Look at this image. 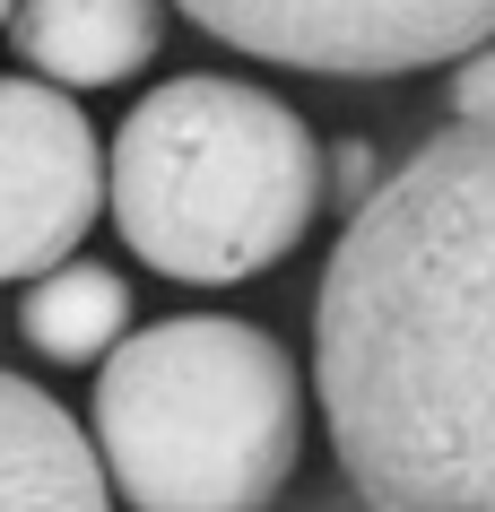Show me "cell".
<instances>
[{"mask_svg":"<svg viewBox=\"0 0 495 512\" xmlns=\"http://www.w3.org/2000/svg\"><path fill=\"white\" fill-rule=\"evenodd\" d=\"M313 382L365 512H495V113L443 122L348 209Z\"/></svg>","mask_w":495,"mask_h":512,"instance_id":"obj_1","label":"cell"},{"mask_svg":"<svg viewBox=\"0 0 495 512\" xmlns=\"http://www.w3.org/2000/svg\"><path fill=\"white\" fill-rule=\"evenodd\" d=\"M105 200L157 278L244 287L304 243L322 209V148L304 113L252 79H165L113 139Z\"/></svg>","mask_w":495,"mask_h":512,"instance_id":"obj_2","label":"cell"},{"mask_svg":"<svg viewBox=\"0 0 495 512\" xmlns=\"http://www.w3.org/2000/svg\"><path fill=\"white\" fill-rule=\"evenodd\" d=\"M296 443V356L252 322L174 313L96 365V452L131 512H270Z\"/></svg>","mask_w":495,"mask_h":512,"instance_id":"obj_3","label":"cell"},{"mask_svg":"<svg viewBox=\"0 0 495 512\" xmlns=\"http://www.w3.org/2000/svg\"><path fill=\"white\" fill-rule=\"evenodd\" d=\"M200 35L313 79H409L495 44V0H174Z\"/></svg>","mask_w":495,"mask_h":512,"instance_id":"obj_4","label":"cell"},{"mask_svg":"<svg viewBox=\"0 0 495 512\" xmlns=\"http://www.w3.org/2000/svg\"><path fill=\"white\" fill-rule=\"evenodd\" d=\"M105 209V148L53 79H0V287L61 270Z\"/></svg>","mask_w":495,"mask_h":512,"instance_id":"obj_5","label":"cell"},{"mask_svg":"<svg viewBox=\"0 0 495 512\" xmlns=\"http://www.w3.org/2000/svg\"><path fill=\"white\" fill-rule=\"evenodd\" d=\"M0 512H113L105 452L27 374H0Z\"/></svg>","mask_w":495,"mask_h":512,"instance_id":"obj_6","label":"cell"},{"mask_svg":"<svg viewBox=\"0 0 495 512\" xmlns=\"http://www.w3.org/2000/svg\"><path fill=\"white\" fill-rule=\"evenodd\" d=\"M157 0H18L9 35L53 87H122L157 53Z\"/></svg>","mask_w":495,"mask_h":512,"instance_id":"obj_7","label":"cell"},{"mask_svg":"<svg viewBox=\"0 0 495 512\" xmlns=\"http://www.w3.org/2000/svg\"><path fill=\"white\" fill-rule=\"evenodd\" d=\"M18 330H27V348L53 356V365H105V356L131 339V287H122V270H105V261H61V270L27 278Z\"/></svg>","mask_w":495,"mask_h":512,"instance_id":"obj_8","label":"cell"},{"mask_svg":"<svg viewBox=\"0 0 495 512\" xmlns=\"http://www.w3.org/2000/svg\"><path fill=\"white\" fill-rule=\"evenodd\" d=\"M443 105H452V122H478V113H495V44H478L469 61H452Z\"/></svg>","mask_w":495,"mask_h":512,"instance_id":"obj_9","label":"cell"},{"mask_svg":"<svg viewBox=\"0 0 495 512\" xmlns=\"http://www.w3.org/2000/svg\"><path fill=\"white\" fill-rule=\"evenodd\" d=\"M330 200H339V209H365V200H374V191H383V165H374V148H365V139H339V148H330Z\"/></svg>","mask_w":495,"mask_h":512,"instance_id":"obj_10","label":"cell"},{"mask_svg":"<svg viewBox=\"0 0 495 512\" xmlns=\"http://www.w3.org/2000/svg\"><path fill=\"white\" fill-rule=\"evenodd\" d=\"M9 9H18V0H0V27H9Z\"/></svg>","mask_w":495,"mask_h":512,"instance_id":"obj_11","label":"cell"}]
</instances>
